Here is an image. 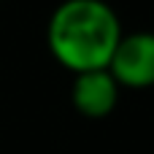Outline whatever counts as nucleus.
Instances as JSON below:
<instances>
[{"label":"nucleus","instance_id":"obj_1","mask_svg":"<svg viewBox=\"0 0 154 154\" xmlns=\"http://www.w3.org/2000/svg\"><path fill=\"white\" fill-rule=\"evenodd\" d=\"M122 22L106 0H62L46 22L49 54L73 76L106 70L122 38Z\"/></svg>","mask_w":154,"mask_h":154},{"label":"nucleus","instance_id":"obj_2","mask_svg":"<svg viewBox=\"0 0 154 154\" xmlns=\"http://www.w3.org/2000/svg\"><path fill=\"white\" fill-rule=\"evenodd\" d=\"M106 70L119 84V89L154 87V32L152 30L122 32Z\"/></svg>","mask_w":154,"mask_h":154},{"label":"nucleus","instance_id":"obj_3","mask_svg":"<svg viewBox=\"0 0 154 154\" xmlns=\"http://www.w3.org/2000/svg\"><path fill=\"white\" fill-rule=\"evenodd\" d=\"M119 92L122 89L108 70H89V73L73 76L70 103L87 119H106L119 106Z\"/></svg>","mask_w":154,"mask_h":154}]
</instances>
